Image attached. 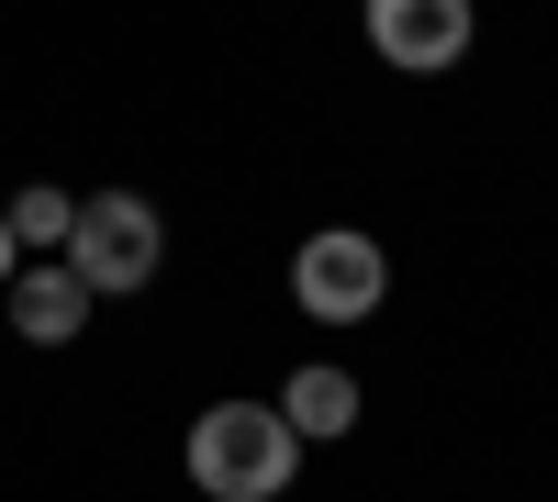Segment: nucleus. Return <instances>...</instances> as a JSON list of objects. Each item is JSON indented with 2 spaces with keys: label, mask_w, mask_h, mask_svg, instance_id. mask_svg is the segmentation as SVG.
<instances>
[{
  "label": "nucleus",
  "mask_w": 558,
  "mask_h": 502,
  "mask_svg": "<svg viewBox=\"0 0 558 502\" xmlns=\"http://www.w3.org/2000/svg\"><path fill=\"white\" fill-rule=\"evenodd\" d=\"M291 458H302V436L279 425V402H213L191 425V480L213 502H268L291 480Z\"/></svg>",
  "instance_id": "f257e3e1"
},
{
  "label": "nucleus",
  "mask_w": 558,
  "mask_h": 502,
  "mask_svg": "<svg viewBox=\"0 0 558 502\" xmlns=\"http://www.w3.org/2000/svg\"><path fill=\"white\" fill-rule=\"evenodd\" d=\"M157 257H168V223L134 201V191H101V201L68 212V268H78L89 291H146Z\"/></svg>",
  "instance_id": "f03ea898"
},
{
  "label": "nucleus",
  "mask_w": 558,
  "mask_h": 502,
  "mask_svg": "<svg viewBox=\"0 0 558 502\" xmlns=\"http://www.w3.org/2000/svg\"><path fill=\"white\" fill-rule=\"evenodd\" d=\"M380 280H391L380 246L347 235V223H336V235H313V246L291 257V291H302V313H324V325H357V313L380 302Z\"/></svg>",
  "instance_id": "7ed1b4c3"
},
{
  "label": "nucleus",
  "mask_w": 558,
  "mask_h": 502,
  "mask_svg": "<svg viewBox=\"0 0 558 502\" xmlns=\"http://www.w3.org/2000/svg\"><path fill=\"white\" fill-rule=\"evenodd\" d=\"M368 45L391 68H458L470 57V0H368Z\"/></svg>",
  "instance_id": "20e7f679"
},
{
  "label": "nucleus",
  "mask_w": 558,
  "mask_h": 502,
  "mask_svg": "<svg viewBox=\"0 0 558 502\" xmlns=\"http://www.w3.org/2000/svg\"><path fill=\"white\" fill-rule=\"evenodd\" d=\"M0 291H12V325H23V346H68V335L89 325V280H78L68 257H45V268H12Z\"/></svg>",
  "instance_id": "39448f33"
},
{
  "label": "nucleus",
  "mask_w": 558,
  "mask_h": 502,
  "mask_svg": "<svg viewBox=\"0 0 558 502\" xmlns=\"http://www.w3.org/2000/svg\"><path fill=\"white\" fill-rule=\"evenodd\" d=\"M279 425H291V436H347L357 425V380L347 369H302L291 402H279Z\"/></svg>",
  "instance_id": "423d86ee"
},
{
  "label": "nucleus",
  "mask_w": 558,
  "mask_h": 502,
  "mask_svg": "<svg viewBox=\"0 0 558 502\" xmlns=\"http://www.w3.org/2000/svg\"><path fill=\"white\" fill-rule=\"evenodd\" d=\"M12 246H68V191H23L12 201Z\"/></svg>",
  "instance_id": "0eeeda50"
},
{
  "label": "nucleus",
  "mask_w": 558,
  "mask_h": 502,
  "mask_svg": "<svg viewBox=\"0 0 558 502\" xmlns=\"http://www.w3.org/2000/svg\"><path fill=\"white\" fill-rule=\"evenodd\" d=\"M0 280H12V212H0Z\"/></svg>",
  "instance_id": "6e6552de"
}]
</instances>
